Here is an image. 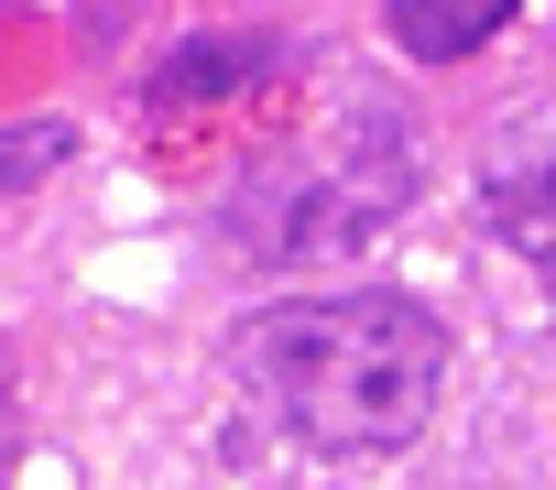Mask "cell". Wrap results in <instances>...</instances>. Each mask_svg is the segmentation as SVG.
<instances>
[{"label":"cell","instance_id":"4","mask_svg":"<svg viewBox=\"0 0 556 490\" xmlns=\"http://www.w3.org/2000/svg\"><path fill=\"white\" fill-rule=\"evenodd\" d=\"M262 66H273V44H186V55L153 77V99H164V109H186L197 88H240V77H262Z\"/></svg>","mask_w":556,"mask_h":490},{"label":"cell","instance_id":"3","mask_svg":"<svg viewBox=\"0 0 556 490\" xmlns=\"http://www.w3.org/2000/svg\"><path fill=\"white\" fill-rule=\"evenodd\" d=\"M513 12H523V0H382V23H393V44H404L415 66H458V55H480Z\"/></svg>","mask_w":556,"mask_h":490},{"label":"cell","instance_id":"2","mask_svg":"<svg viewBox=\"0 0 556 490\" xmlns=\"http://www.w3.org/2000/svg\"><path fill=\"white\" fill-rule=\"evenodd\" d=\"M480 218H491L502 252H523V273H534L545 306H556V120L513 131V142L480 164Z\"/></svg>","mask_w":556,"mask_h":490},{"label":"cell","instance_id":"5","mask_svg":"<svg viewBox=\"0 0 556 490\" xmlns=\"http://www.w3.org/2000/svg\"><path fill=\"white\" fill-rule=\"evenodd\" d=\"M66 164V120H23V131H0V196H12L23 175Z\"/></svg>","mask_w":556,"mask_h":490},{"label":"cell","instance_id":"1","mask_svg":"<svg viewBox=\"0 0 556 490\" xmlns=\"http://www.w3.org/2000/svg\"><path fill=\"white\" fill-rule=\"evenodd\" d=\"M229 360L317 457H382V447H415V425L437 414L447 327L393 284H350V295L240 317Z\"/></svg>","mask_w":556,"mask_h":490}]
</instances>
